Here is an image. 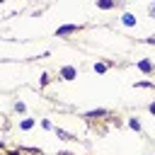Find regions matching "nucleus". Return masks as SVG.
<instances>
[{
    "label": "nucleus",
    "instance_id": "1",
    "mask_svg": "<svg viewBox=\"0 0 155 155\" xmlns=\"http://www.w3.org/2000/svg\"><path fill=\"white\" fill-rule=\"evenodd\" d=\"M73 31H78V27H75V24H68V27H61L56 34H58V36H68V34H73Z\"/></svg>",
    "mask_w": 155,
    "mask_h": 155
},
{
    "label": "nucleus",
    "instance_id": "2",
    "mask_svg": "<svg viewBox=\"0 0 155 155\" xmlns=\"http://www.w3.org/2000/svg\"><path fill=\"white\" fill-rule=\"evenodd\" d=\"M61 75H63V78H65V80H73V78H75V75H78V70H75V68H70V65H65V68H63V70H61Z\"/></svg>",
    "mask_w": 155,
    "mask_h": 155
},
{
    "label": "nucleus",
    "instance_id": "3",
    "mask_svg": "<svg viewBox=\"0 0 155 155\" xmlns=\"http://www.w3.org/2000/svg\"><path fill=\"white\" fill-rule=\"evenodd\" d=\"M124 24H126V27H133V24H136V17H133V15H124Z\"/></svg>",
    "mask_w": 155,
    "mask_h": 155
},
{
    "label": "nucleus",
    "instance_id": "4",
    "mask_svg": "<svg viewBox=\"0 0 155 155\" xmlns=\"http://www.w3.org/2000/svg\"><path fill=\"white\" fill-rule=\"evenodd\" d=\"M138 68H140V70H145V73H150V70H153L150 61H140V63H138Z\"/></svg>",
    "mask_w": 155,
    "mask_h": 155
},
{
    "label": "nucleus",
    "instance_id": "5",
    "mask_svg": "<svg viewBox=\"0 0 155 155\" xmlns=\"http://www.w3.org/2000/svg\"><path fill=\"white\" fill-rule=\"evenodd\" d=\"M97 5H99L102 10H109V7H114V2H109V0H99Z\"/></svg>",
    "mask_w": 155,
    "mask_h": 155
},
{
    "label": "nucleus",
    "instance_id": "6",
    "mask_svg": "<svg viewBox=\"0 0 155 155\" xmlns=\"http://www.w3.org/2000/svg\"><path fill=\"white\" fill-rule=\"evenodd\" d=\"M31 126H34V121H31V119H24V121H22V128H24V131H27V128H31Z\"/></svg>",
    "mask_w": 155,
    "mask_h": 155
},
{
    "label": "nucleus",
    "instance_id": "7",
    "mask_svg": "<svg viewBox=\"0 0 155 155\" xmlns=\"http://www.w3.org/2000/svg\"><path fill=\"white\" fill-rule=\"evenodd\" d=\"M94 70H97V73H104V70H107V65H104V63H97V65H94Z\"/></svg>",
    "mask_w": 155,
    "mask_h": 155
},
{
    "label": "nucleus",
    "instance_id": "8",
    "mask_svg": "<svg viewBox=\"0 0 155 155\" xmlns=\"http://www.w3.org/2000/svg\"><path fill=\"white\" fill-rule=\"evenodd\" d=\"M128 126H131V128H136V131H138V128H140V124H138V121H136V119H131V121H128Z\"/></svg>",
    "mask_w": 155,
    "mask_h": 155
},
{
    "label": "nucleus",
    "instance_id": "9",
    "mask_svg": "<svg viewBox=\"0 0 155 155\" xmlns=\"http://www.w3.org/2000/svg\"><path fill=\"white\" fill-rule=\"evenodd\" d=\"M150 111H153V114H155V102H153V104H150Z\"/></svg>",
    "mask_w": 155,
    "mask_h": 155
},
{
    "label": "nucleus",
    "instance_id": "10",
    "mask_svg": "<svg viewBox=\"0 0 155 155\" xmlns=\"http://www.w3.org/2000/svg\"><path fill=\"white\" fill-rule=\"evenodd\" d=\"M148 44H155V36H150V39H148Z\"/></svg>",
    "mask_w": 155,
    "mask_h": 155
},
{
    "label": "nucleus",
    "instance_id": "11",
    "mask_svg": "<svg viewBox=\"0 0 155 155\" xmlns=\"http://www.w3.org/2000/svg\"><path fill=\"white\" fill-rule=\"evenodd\" d=\"M150 15H155V5H153V7H150Z\"/></svg>",
    "mask_w": 155,
    "mask_h": 155
}]
</instances>
